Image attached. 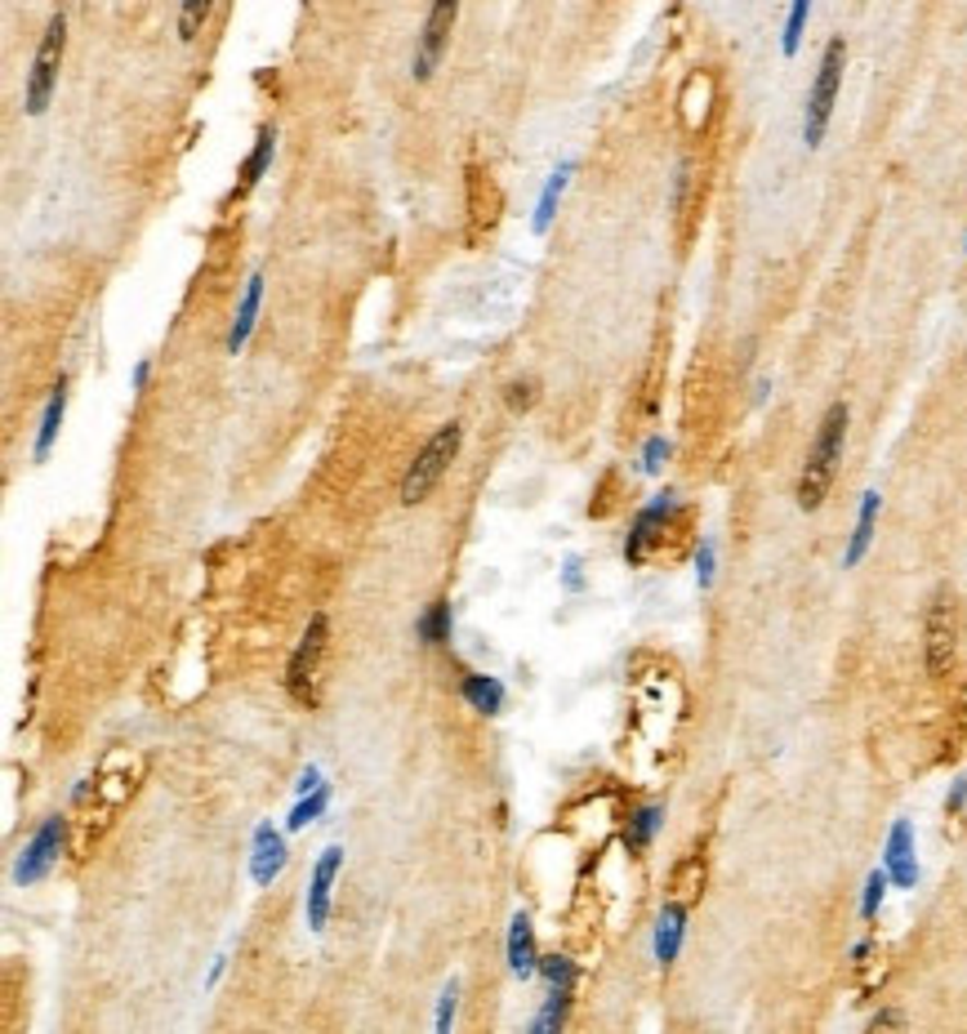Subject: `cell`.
<instances>
[{
  "instance_id": "6da1fadb",
  "label": "cell",
  "mask_w": 967,
  "mask_h": 1034,
  "mask_svg": "<svg viewBox=\"0 0 967 1034\" xmlns=\"http://www.w3.org/2000/svg\"><path fill=\"white\" fill-rule=\"evenodd\" d=\"M847 420L852 410L847 401H834L824 410V420L811 438V451H807V464H803V477H798V509L803 513H816L834 487V473H839V459H843V442H847Z\"/></svg>"
},
{
  "instance_id": "7a4b0ae2",
  "label": "cell",
  "mask_w": 967,
  "mask_h": 1034,
  "mask_svg": "<svg viewBox=\"0 0 967 1034\" xmlns=\"http://www.w3.org/2000/svg\"><path fill=\"white\" fill-rule=\"evenodd\" d=\"M843 67H847V41L834 36L824 45L820 67H816V81L807 90V112H803V144L807 148L824 144L829 116H834V103H839V90H843Z\"/></svg>"
},
{
  "instance_id": "3957f363",
  "label": "cell",
  "mask_w": 967,
  "mask_h": 1034,
  "mask_svg": "<svg viewBox=\"0 0 967 1034\" xmlns=\"http://www.w3.org/2000/svg\"><path fill=\"white\" fill-rule=\"evenodd\" d=\"M459 442H464V424L459 420H451V424H442L429 442H424V451L414 455V464L406 468V477H401V504L406 509H414V504H424L429 496H433V487L446 477V468H451V459L459 455Z\"/></svg>"
},
{
  "instance_id": "277c9868",
  "label": "cell",
  "mask_w": 967,
  "mask_h": 1034,
  "mask_svg": "<svg viewBox=\"0 0 967 1034\" xmlns=\"http://www.w3.org/2000/svg\"><path fill=\"white\" fill-rule=\"evenodd\" d=\"M62 49H67V14L58 10L45 32H41V45H36V58H32V72H27V112L41 116L58 90V72H62Z\"/></svg>"
},
{
  "instance_id": "5b68a950",
  "label": "cell",
  "mask_w": 967,
  "mask_h": 1034,
  "mask_svg": "<svg viewBox=\"0 0 967 1034\" xmlns=\"http://www.w3.org/2000/svg\"><path fill=\"white\" fill-rule=\"evenodd\" d=\"M326 647H330V620H326V611H317V615L308 620V629H304V638H299L291 664H286V692H291L295 701H304V705L317 701V673H321Z\"/></svg>"
},
{
  "instance_id": "8992f818",
  "label": "cell",
  "mask_w": 967,
  "mask_h": 1034,
  "mask_svg": "<svg viewBox=\"0 0 967 1034\" xmlns=\"http://www.w3.org/2000/svg\"><path fill=\"white\" fill-rule=\"evenodd\" d=\"M455 19H459V0H433L429 5V19L420 27V41H414V58H410V77L414 81H433L437 63L451 45V32H455Z\"/></svg>"
},
{
  "instance_id": "52a82bcc",
  "label": "cell",
  "mask_w": 967,
  "mask_h": 1034,
  "mask_svg": "<svg viewBox=\"0 0 967 1034\" xmlns=\"http://www.w3.org/2000/svg\"><path fill=\"white\" fill-rule=\"evenodd\" d=\"M62 834H67V820H62V816H49L41 830L32 834V843L23 848L19 870H14V883H19V887H32V883H41V878L49 874V865H54L58 852H62Z\"/></svg>"
},
{
  "instance_id": "ba28073f",
  "label": "cell",
  "mask_w": 967,
  "mask_h": 1034,
  "mask_svg": "<svg viewBox=\"0 0 967 1034\" xmlns=\"http://www.w3.org/2000/svg\"><path fill=\"white\" fill-rule=\"evenodd\" d=\"M883 870L891 878V887H914L919 883V861H914V830L910 820H896L887 834V852H883Z\"/></svg>"
},
{
  "instance_id": "9c48e42d",
  "label": "cell",
  "mask_w": 967,
  "mask_h": 1034,
  "mask_svg": "<svg viewBox=\"0 0 967 1034\" xmlns=\"http://www.w3.org/2000/svg\"><path fill=\"white\" fill-rule=\"evenodd\" d=\"M949 660H954V606H949V593H936L928 611V669L945 673Z\"/></svg>"
},
{
  "instance_id": "30bf717a",
  "label": "cell",
  "mask_w": 967,
  "mask_h": 1034,
  "mask_svg": "<svg viewBox=\"0 0 967 1034\" xmlns=\"http://www.w3.org/2000/svg\"><path fill=\"white\" fill-rule=\"evenodd\" d=\"M339 865H343V848H326L317 870H312V887H308V928L312 932H321L326 919H330V891H334Z\"/></svg>"
},
{
  "instance_id": "8fae6325",
  "label": "cell",
  "mask_w": 967,
  "mask_h": 1034,
  "mask_svg": "<svg viewBox=\"0 0 967 1034\" xmlns=\"http://www.w3.org/2000/svg\"><path fill=\"white\" fill-rule=\"evenodd\" d=\"M673 509H678V500L664 491V496H656L642 513H638V522H634V531H629V539H625V558L638 567V563H647V544L656 539V531L673 518Z\"/></svg>"
},
{
  "instance_id": "7c38bea8",
  "label": "cell",
  "mask_w": 967,
  "mask_h": 1034,
  "mask_svg": "<svg viewBox=\"0 0 967 1034\" xmlns=\"http://www.w3.org/2000/svg\"><path fill=\"white\" fill-rule=\"evenodd\" d=\"M286 870V839L272 830V825H259L254 830V865H250V874H254V883L259 887H268V883H276V874Z\"/></svg>"
},
{
  "instance_id": "4fadbf2b",
  "label": "cell",
  "mask_w": 967,
  "mask_h": 1034,
  "mask_svg": "<svg viewBox=\"0 0 967 1034\" xmlns=\"http://www.w3.org/2000/svg\"><path fill=\"white\" fill-rule=\"evenodd\" d=\"M509 968H513V977H522V981L539 973L535 932H531V919H526V914H513V928H509Z\"/></svg>"
},
{
  "instance_id": "5bb4252c",
  "label": "cell",
  "mask_w": 967,
  "mask_h": 1034,
  "mask_svg": "<svg viewBox=\"0 0 967 1034\" xmlns=\"http://www.w3.org/2000/svg\"><path fill=\"white\" fill-rule=\"evenodd\" d=\"M878 509H883V496L878 491H865L861 496V518H856V531H852V544H847V554H843V567H861V558L869 554V544H874V522H878Z\"/></svg>"
},
{
  "instance_id": "9a60e30c",
  "label": "cell",
  "mask_w": 967,
  "mask_h": 1034,
  "mask_svg": "<svg viewBox=\"0 0 967 1034\" xmlns=\"http://www.w3.org/2000/svg\"><path fill=\"white\" fill-rule=\"evenodd\" d=\"M459 692H464V701L477 709V714H500L504 709V682L500 678H491V673H464V682H459Z\"/></svg>"
},
{
  "instance_id": "2e32d148",
  "label": "cell",
  "mask_w": 967,
  "mask_h": 1034,
  "mask_svg": "<svg viewBox=\"0 0 967 1034\" xmlns=\"http://www.w3.org/2000/svg\"><path fill=\"white\" fill-rule=\"evenodd\" d=\"M259 304H263V272H254V277L246 282V299L237 308V321L228 330V353L237 357L246 343H250V330H254V317H259Z\"/></svg>"
},
{
  "instance_id": "e0dca14e",
  "label": "cell",
  "mask_w": 967,
  "mask_h": 1034,
  "mask_svg": "<svg viewBox=\"0 0 967 1034\" xmlns=\"http://www.w3.org/2000/svg\"><path fill=\"white\" fill-rule=\"evenodd\" d=\"M62 416H67V379H58L49 388V401L41 410V429H36V459H45L58 442V429H62Z\"/></svg>"
},
{
  "instance_id": "ac0fdd59",
  "label": "cell",
  "mask_w": 967,
  "mask_h": 1034,
  "mask_svg": "<svg viewBox=\"0 0 967 1034\" xmlns=\"http://www.w3.org/2000/svg\"><path fill=\"white\" fill-rule=\"evenodd\" d=\"M682 936H686V906H678V901H669L664 906V914H660V923H656V958L669 963L678 958V950H682Z\"/></svg>"
},
{
  "instance_id": "d6986e66",
  "label": "cell",
  "mask_w": 967,
  "mask_h": 1034,
  "mask_svg": "<svg viewBox=\"0 0 967 1034\" xmlns=\"http://www.w3.org/2000/svg\"><path fill=\"white\" fill-rule=\"evenodd\" d=\"M414 638H420L424 647H446L451 643V602L446 598L424 606V615L414 620Z\"/></svg>"
},
{
  "instance_id": "ffe728a7",
  "label": "cell",
  "mask_w": 967,
  "mask_h": 1034,
  "mask_svg": "<svg viewBox=\"0 0 967 1034\" xmlns=\"http://www.w3.org/2000/svg\"><path fill=\"white\" fill-rule=\"evenodd\" d=\"M571 174H576V161H567L558 174L548 179V188H544V196H539V205H535V232H548V224H553V211H558V201H562V192H567Z\"/></svg>"
},
{
  "instance_id": "44dd1931",
  "label": "cell",
  "mask_w": 967,
  "mask_h": 1034,
  "mask_svg": "<svg viewBox=\"0 0 967 1034\" xmlns=\"http://www.w3.org/2000/svg\"><path fill=\"white\" fill-rule=\"evenodd\" d=\"M272 148H276V129L263 125V129H259V139H254V152H250L246 166H241V188H254V183L268 174V166H272Z\"/></svg>"
},
{
  "instance_id": "7402d4cb",
  "label": "cell",
  "mask_w": 967,
  "mask_h": 1034,
  "mask_svg": "<svg viewBox=\"0 0 967 1034\" xmlns=\"http://www.w3.org/2000/svg\"><path fill=\"white\" fill-rule=\"evenodd\" d=\"M567 1012H571V986H553L544 1012L535 1016V1034H558L567 1025Z\"/></svg>"
},
{
  "instance_id": "603a6c76",
  "label": "cell",
  "mask_w": 967,
  "mask_h": 1034,
  "mask_svg": "<svg viewBox=\"0 0 967 1034\" xmlns=\"http://www.w3.org/2000/svg\"><path fill=\"white\" fill-rule=\"evenodd\" d=\"M660 816H664V807H638V811H634L629 830H625V848H629V852H647V848H651V839H656V830H660Z\"/></svg>"
},
{
  "instance_id": "cb8c5ba5",
  "label": "cell",
  "mask_w": 967,
  "mask_h": 1034,
  "mask_svg": "<svg viewBox=\"0 0 967 1034\" xmlns=\"http://www.w3.org/2000/svg\"><path fill=\"white\" fill-rule=\"evenodd\" d=\"M211 10H215V0H183V5H179V41L192 45L201 36L205 19H211Z\"/></svg>"
},
{
  "instance_id": "d4e9b609",
  "label": "cell",
  "mask_w": 967,
  "mask_h": 1034,
  "mask_svg": "<svg viewBox=\"0 0 967 1034\" xmlns=\"http://www.w3.org/2000/svg\"><path fill=\"white\" fill-rule=\"evenodd\" d=\"M326 803H330V785H317L312 794H304V798H299V807L291 811V830H304L308 820H317V816L326 811Z\"/></svg>"
},
{
  "instance_id": "484cf974",
  "label": "cell",
  "mask_w": 967,
  "mask_h": 1034,
  "mask_svg": "<svg viewBox=\"0 0 967 1034\" xmlns=\"http://www.w3.org/2000/svg\"><path fill=\"white\" fill-rule=\"evenodd\" d=\"M807 14H811V0H789V19H785V54H789V58H794L798 45H803Z\"/></svg>"
},
{
  "instance_id": "4316f807",
  "label": "cell",
  "mask_w": 967,
  "mask_h": 1034,
  "mask_svg": "<svg viewBox=\"0 0 967 1034\" xmlns=\"http://www.w3.org/2000/svg\"><path fill=\"white\" fill-rule=\"evenodd\" d=\"M539 977H544L548 986H576V963H571L567 954H558V958H539Z\"/></svg>"
},
{
  "instance_id": "83f0119b",
  "label": "cell",
  "mask_w": 967,
  "mask_h": 1034,
  "mask_svg": "<svg viewBox=\"0 0 967 1034\" xmlns=\"http://www.w3.org/2000/svg\"><path fill=\"white\" fill-rule=\"evenodd\" d=\"M891 887V878H887V870H874L869 878H865V901H861V919H874L878 914V906H883V891Z\"/></svg>"
},
{
  "instance_id": "f1b7e54d",
  "label": "cell",
  "mask_w": 967,
  "mask_h": 1034,
  "mask_svg": "<svg viewBox=\"0 0 967 1034\" xmlns=\"http://www.w3.org/2000/svg\"><path fill=\"white\" fill-rule=\"evenodd\" d=\"M455 1008H459V981H451V986L442 990V999H437V1030H442V1034L451 1030V1021H455Z\"/></svg>"
},
{
  "instance_id": "f546056e",
  "label": "cell",
  "mask_w": 967,
  "mask_h": 1034,
  "mask_svg": "<svg viewBox=\"0 0 967 1034\" xmlns=\"http://www.w3.org/2000/svg\"><path fill=\"white\" fill-rule=\"evenodd\" d=\"M509 410H526L531 401H535V379H517V384H509Z\"/></svg>"
},
{
  "instance_id": "4dcf8cb0",
  "label": "cell",
  "mask_w": 967,
  "mask_h": 1034,
  "mask_svg": "<svg viewBox=\"0 0 967 1034\" xmlns=\"http://www.w3.org/2000/svg\"><path fill=\"white\" fill-rule=\"evenodd\" d=\"M664 459H669V442H664V438H651L647 451H642V468H647V473H660Z\"/></svg>"
},
{
  "instance_id": "1f68e13d",
  "label": "cell",
  "mask_w": 967,
  "mask_h": 1034,
  "mask_svg": "<svg viewBox=\"0 0 967 1034\" xmlns=\"http://www.w3.org/2000/svg\"><path fill=\"white\" fill-rule=\"evenodd\" d=\"M696 580H701V589L714 584V544L709 539L701 544V554H696Z\"/></svg>"
},
{
  "instance_id": "d6a6232c",
  "label": "cell",
  "mask_w": 967,
  "mask_h": 1034,
  "mask_svg": "<svg viewBox=\"0 0 967 1034\" xmlns=\"http://www.w3.org/2000/svg\"><path fill=\"white\" fill-rule=\"evenodd\" d=\"M967 807V781H954V789H949V798H945V811L954 816V811H963Z\"/></svg>"
},
{
  "instance_id": "836d02e7",
  "label": "cell",
  "mask_w": 967,
  "mask_h": 1034,
  "mask_svg": "<svg viewBox=\"0 0 967 1034\" xmlns=\"http://www.w3.org/2000/svg\"><path fill=\"white\" fill-rule=\"evenodd\" d=\"M317 785H321V772H317V768H304V776H299V785H295V789H299V794H312Z\"/></svg>"
},
{
  "instance_id": "e575fe53",
  "label": "cell",
  "mask_w": 967,
  "mask_h": 1034,
  "mask_svg": "<svg viewBox=\"0 0 967 1034\" xmlns=\"http://www.w3.org/2000/svg\"><path fill=\"white\" fill-rule=\"evenodd\" d=\"M883 1025H906V1016H901V1012H878V1016L869 1021V1030H883Z\"/></svg>"
},
{
  "instance_id": "d590c367",
  "label": "cell",
  "mask_w": 967,
  "mask_h": 1034,
  "mask_svg": "<svg viewBox=\"0 0 967 1034\" xmlns=\"http://www.w3.org/2000/svg\"><path fill=\"white\" fill-rule=\"evenodd\" d=\"M148 375H152V366H148V362H138V366H134V388H144Z\"/></svg>"
},
{
  "instance_id": "8d00e7d4",
  "label": "cell",
  "mask_w": 967,
  "mask_h": 1034,
  "mask_svg": "<svg viewBox=\"0 0 967 1034\" xmlns=\"http://www.w3.org/2000/svg\"><path fill=\"white\" fill-rule=\"evenodd\" d=\"M567 589H580V567H576V563L567 567Z\"/></svg>"
}]
</instances>
